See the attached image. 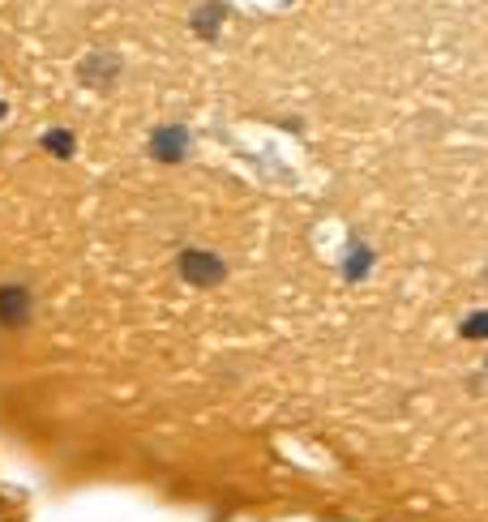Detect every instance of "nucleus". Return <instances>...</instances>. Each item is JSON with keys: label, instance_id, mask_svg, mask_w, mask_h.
Returning a JSON list of instances; mask_svg holds the SVG:
<instances>
[{"label": "nucleus", "instance_id": "obj_3", "mask_svg": "<svg viewBox=\"0 0 488 522\" xmlns=\"http://www.w3.org/2000/svg\"><path fill=\"white\" fill-rule=\"evenodd\" d=\"M26 312H30V295H26V291L21 287L0 291V321H4V326H21Z\"/></svg>", "mask_w": 488, "mask_h": 522}, {"label": "nucleus", "instance_id": "obj_1", "mask_svg": "<svg viewBox=\"0 0 488 522\" xmlns=\"http://www.w3.org/2000/svg\"><path fill=\"white\" fill-rule=\"evenodd\" d=\"M180 274H184L193 287H215V283H223L227 266L218 261L215 252H206V249H184L180 252Z\"/></svg>", "mask_w": 488, "mask_h": 522}, {"label": "nucleus", "instance_id": "obj_2", "mask_svg": "<svg viewBox=\"0 0 488 522\" xmlns=\"http://www.w3.org/2000/svg\"><path fill=\"white\" fill-rule=\"evenodd\" d=\"M150 155H155L158 163H180V158L189 155V133H184L180 124H163V129H155V137H150Z\"/></svg>", "mask_w": 488, "mask_h": 522}, {"label": "nucleus", "instance_id": "obj_6", "mask_svg": "<svg viewBox=\"0 0 488 522\" xmlns=\"http://www.w3.org/2000/svg\"><path fill=\"white\" fill-rule=\"evenodd\" d=\"M372 266V252L369 249H352V261H347V278H364Z\"/></svg>", "mask_w": 488, "mask_h": 522}, {"label": "nucleus", "instance_id": "obj_5", "mask_svg": "<svg viewBox=\"0 0 488 522\" xmlns=\"http://www.w3.org/2000/svg\"><path fill=\"white\" fill-rule=\"evenodd\" d=\"M197 35H201V39H215V26H218V9L215 4H206V9H201V13H197Z\"/></svg>", "mask_w": 488, "mask_h": 522}, {"label": "nucleus", "instance_id": "obj_4", "mask_svg": "<svg viewBox=\"0 0 488 522\" xmlns=\"http://www.w3.org/2000/svg\"><path fill=\"white\" fill-rule=\"evenodd\" d=\"M43 146L52 150L56 158H69L73 155V137L64 133V129H52V133H43Z\"/></svg>", "mask_w": 488, "mask_h": 522}, {"label": "nucleus", "instance_id": "obj_7", "mask_svg": "<svg viewBox=\"0 0 488 522\" xmlns=\"http://www.w3.org/2000/svg\"><path fill=\"white\" fill-rule=\"evenodd\" d=\"M463 338H488V309L463 321Z\"/></svg>", "mask_w": 488, "mask_h": 522}]
</instances>
